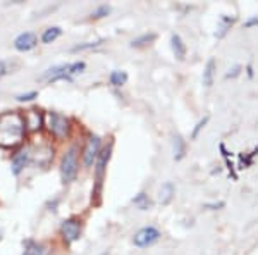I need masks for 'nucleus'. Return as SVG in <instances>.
<instances>
[{
  "mask_svg": "<svg viewBox=\"0 0 258 255\" xmlns=\"http://www.w3.org/2000/svg\"><path fill=\"white\" fill-rule=\"evenodd\" d=\"M26 133L24 118L19 112H4L0 116V147L14 148L21 145Z\"/></svg>",
  "mask_w": 258,
  "mask_h": 255,
  "instance_id": "obj_1",
  "label": "nucleus"
},
{
  "mask_svg": "<svg viewBox=\"0 0 258 255\" xmlns=\"http://www.w3.org/2000/svg\"><path fill=\"white\" fill-rule=\"evenodd\" d=\"M78 156H80V147L73 145L68 152L62 157V164H60V176L64 185L73 183L78 176Z\"/></svg>",
  "mask_w": 258,
  "mask_h": 255,
  "instance_id": "obj_2",
  "label": "nucleus"
},
{
  "mask_svg": "<svg viewBox=\"0 0 258 255\" xmlns=\"http://www.w3.org/2000/svg\"><path fill=\"white\" fill-rule=\"evenodd\" d=\"M110 156H112V143L107 145L105 148L100 150L98 157H97V162H95V190H93V195L98 198V203H100V195H102V186H103V178H105V171H107V164L110 161Z\"/></svg>",
  "mask_w": 258,
  "mask_h": 255,
  "instance_id": "obj_3",
  "label": "nucleus"
},
{
  "mask_svg": "<svg viewBox=\"0 0 258 255\" xmlns=\"http://www.w3.org/2000/svg\"><path fill=\"white\" fill-rule=\"evenodd\" d=\"M47 128L57 140H66L71 133V123L66 116L59 112H48L47 114Z\"/></svg>",
  "mask_w": 258,
  "mask_h": 255,
  "instance_id": "obj_4",
  "label": "nucleus"
},
{
  "mask_svg": "<svg viewBox=\"0 0 258 255\" xmlns=\"http://www.w3.org/2000/svg\"><path fill=\"white\" fill-rule=\"evenodd\" d=\"M160 231L155 228V226H145L141 228L135 236H133V243H135L138 248H147V246H152L153 243L160 240Z\"/></svg>",
  "mask_w": 258,
  "mask_h": 255,
  "instance_id": "obj_5",
  "label": "nucleus"
},
{
  "mask_svg": "<svg viewBox=\"0 0 258 255\" xmlns=\"http://www.w3.org/2000/svg\"><path fill=\"white\" fill-rule=\"evenodd\" d=\"M60 233H62V238L68 245L74 243L81 238V223L80 219L76 217H69V219H64L60 224Z\"/></svg>",
  "mask_w": 258,
  "mask_h": 255,
  "instance_id": "obj_6",
  "label": "nucleus"
},
{
  "mask_svg": "<svg viewBox=\"0 0 258 255\" xmlns=\"http://www.w3.org/2000/svg\"><path fill=\"white\" fill-rule=\"evenodd\" d=\"M100 145H102V140L97 135H90L88 140H86V145L83 148V162H85L86 167L95 166L97 162V157L100 154Z\"/></svg>",
  "mask_w": 258,
  "mask_h": 255,
  "instance_id": "obj_7",
  "label": "nucleus"
},
{
  "mask_svg": "<svg viewBox=\"0 0 258 255\" xmlns=\"http://www.w3.org/2000/svg\"><path fill=\"white\" fill-rule=\"evenodd\" d=\"M23 118H24L26 131H40V129L43 128L45 116H43V112L38 111V109H30V111H26Z\"/></svg>",
  "mask_w": 258,
  "mask_h": 255,
  "instance_id": "obj_8",
  "label": "nucleus"
},
{
  "mask_svg": "<svg viewBox=\"0 0 258 255\" xmlns=\"http://www.w3.org/2000/svg\"><path fill=\"white\" fill-rule=\"evenodd\" d=\"M38 45V36L31 31H24L21 33L18 38L14 40V48L19 50V52H28V50H33Z\"/></svg>",
  "mask_w": 258,
  "mask_h": 255,
  "instance_id": "obj_9",
  "label": "nucleus"
},
{
  "mask_svg": "<svg viewBox=\"0 0 258 255\" xmlns=\"http://www.w3.org/2000/svg\"><path fill=\"white\" fill-rule=\"evenodd\" d=\"M30 156H31L30 150L24 148V150H21V152H18L14 157H12V174H14V176H19L21 171L26 167L28 161H30Z\"/></svg>",
  "mask_w": 258,
  "mask_h": 255,
  "instance_id": "obj_10",
  "label": "nucleus"
},
{
  "mask_svg": "<svg viewBox=\"0 0 258 255\" xmlns=\"http://www.w3.org/2000/svg\"><path fill=\"white\" fill-rule=\"evenodd\" d=\"M174 195H176V186L172 181H165L159 190V202L162 206H169L172 202Z\"/></svg>",
  "mask_w": 258,
  "mask_h": 255,
  "instance_id": "obj_11",
  "label": "nucleus"
},
{
  "mask_svg": "<svg viewBox=\"0 0 258 255\" xmlns=\"http://www.w3.org/2000/svg\"><path fill=\"white\" fill-rule=\"evenodd\" d=\"M170 48H172L174 57H176L177 61H184V57H186V45H184V41H182L181 36L176 35V33L170 36Z\"/></svg>",
  "mask_w": 258,
  "mask_h": 255,
  "instance_id": "obj_12",
  "label": "nucleus"
},
{
  "mask_svg": "<svg viewBox=\"0 0 258 255\" xmlns=\"http://www.w3.org/2000/svg\"><path fill=\"white\" fill-rule=\"evenodd\" d=\"M215 71H217V62H215L214 57H210V59L207 61L205 69H203V85H205L207 88H210V86L214 85Z\"/></svg>",
  "mask_w": 258,
  "mask_h": 255,
  "instance_id": "obj_13",
  "label": "nucleus"
},
{
  "mask_svg": "<svg viewBox=\"0 0 258 255\" xmlns=\"http://www.w3.org/2000/svg\"><path fill=\"white\" fill-rule=\"evenodd\" d=\"M172 154H174V161H181L186 156V143L182 140V136L177 135V133L172 135Z\"/></svg>",
  "mask_w": 258,
  "mask_h": 255,
  "instance_id": "obj_14",
  "label": "nucleus"
},
{
  "mask_svg": "<svg viewBox=\"0 0 258 255\" xmlns=\"http://www.w3.org/2000/svg\"><path fill=\"white\" fill-rule=\"evenodd\" d=\"M236 23V18H229V16H220V24H219V31L215 33L217 38H224L226 33L231 30L232 24Z\"/></svg>",
  "mask_w": 258,
  "mask_h": 255,
  "instance_id": "obj_15",
  "label": "nucleus"
},
{
  "mask_svg": "<svg viewBox=\"0 0 258 255\" xmlns=\"http://www.w3.org/2000/svg\"><path fill=\"white\" fill-rule=\"evenodd\" d=\"M157 40L155 33H145V35H140L138 38H135L131 41V47L133 48H141V47H147V45L153 43Z\"/></svg>",
  "mask_w": 258,
  "mask_h": 255,
  "instance_id": "obj_16",
  "label": "nucleus"
},
{
  "mask_svg": "<svg viewBox=\"0 0 258 255\" xmlns=\"http://www.w3.org/2000/svg\"><path fill=\"white\" fill-rule=\"evenodd\" d=\"M109 79H110L112 86L120 88V86H124L127 83V73H126V71H112Z\"/></svg>",
  "mask_w": 258,
  "mask_h": 255,
  "instance_id": "obj_17",
  "label": "nucleus"
},
{
  "mask_svg": "<svg viewBox=\"0 0 258 255\" xmlns=\"http://www.w3.org/2000/svg\"><path fill=\"white\" fill-rule=\"evenodd\" d=\"M23 255H47V246L35 241H26V250Z\"/></svg>",
  "mask_w": 258,
  "mask_h": 255,
  "instance_id": "obj_18",
  "label": "nucleus"
},
{
  "mask_svg": "<svg viewBox=\"0 0 258 255\" xmlns=\"http://www.w3.org/2000/svg\"><path fill=\"white\" fill-rule=\"evenodd\" d=\"M60 35H62V30L59 26L47 28V30L43 31V35H41V41H43V43H52V41H55Z\"/></svg>",
  "mask_w": 258,
  "mask_h": 255,
  "instance_id": "obj_19",
  "label": "nucleus"
},
{
  "mask_svg": "<svg viewBox=\"0 0 258 255\" xmlns=\"http://www.w3.org/2000/svg\"><path fill=\"white\" fill-rule=\"evenodd\" d=\"M133 203H135L136 207L140 209V211H148L150 207H152V200L148 198V195L145 193V191H141L133 198Z\"/></svg>",
  "mask_w": 258,
  "mask_h": 255,
  "instance_id": "obj_20",
  "label": "nucleus"
},
{
  "mask_svg": "<svg viewBox=\"0 0 258 255\" xmlns=\"http://www.w3.org/2000/svg\"><path fill=\"white\" fill-rule=\"evenodd\" d=\"M86 69V64L83 61H78V62H74V64H69V69H68V74L71 78L73 76H76V74H81L83 71Z\"/></svg>",
  "mask_w": 258,
  "mask_h": 255,
  "instance_id": "obj_21",
  "label": "nucleus"
},
{
  "mask_svg": "<svg viewBox=\"0 0 258 255\" xmlns=\"http://www.w3.org/2000/svg\"><path fill=\"white\" fill-rule=\"evenodd\" d=\"M103 43V40H98V41H86V43H80L76 47H73V52H83V50H91V48H97L100 45Z\"/></svg>",
  "mask_w": 258,
  "mask_h": 255,
  "instance_id": "obj_22",
  "label": "nucleus"
},
{
  "mask_svg": "<svg viewBox=\"0 0 258 255\" xmlns=\"http://www.w3.org/2000/svg\"><path fill=\"white\" fill-rule=\"evenodd\" d=\"M109 12H110V6H98L97 9H95L93 12H91V19H102V18H105V16H109Z\"/></svg>",
  "mask_w": 258,
  "mask_h": 255,
  "instance_id": "obj_23",
  "label": "nucleus"
},
{
  "mask_svg": "<svg viewBox=\"0 0 258 255\" xmlns=\"http://www.w3.org/2000/svg\"><path fill=\"white\" fill-rule=\"evenodd\" d=\"M209 121H210L209 116H205L203 119H200V121H198L197 126H195V129H193V133H191V140H197L198 135H200V131H202V129L207 126V123H209Z\"/></svg>",
  "mask_w": 258,
  "mask_h": 255,
  "instance_id": "obj_24",
  "label": "nucleus"
},
{
  "mask_svg": "<svg viewBox=\"0 0 258 255\" xmlns=\"http://www.w3.org/2000/svg\"><path fill=\"white\" fill-rule=\"evenodd\" d=\"M36 97H38V93H36V91H30V93L18 95L16 100H18V102H30V100H35Z\"/></svg>",
  "mask_w": 258,
  "mask_h": 255,
  "instance_id": "obj_25",
  "label": "nucleus"
},
{
  "mask_svg": "<svg viewBox=\"0 0 258 255\" xmlns=\"http://www.w3.org/2000/svg\"><path fill=\"white\" fill-rule=\"evenodd\" d=\"M241 74V66H234V68L229 69V73H226V78H238Z\"/></svg>",
  "mask_w": 258,
  "mask_h": 255,
  "instance_id": "obj_26",
  "label": "nucleus"
},
{
  "mask_svg": "<svg viewBox=\"0 0 258 255\" xmlns=\"http://www.w3.org/2000/svg\"><path fill=\"white\" fill-rule=\"evenodd\" d=\"M243 26L246 28V30H249V28H253V26H258V16H253V18L246 19Z\"/></svg>",
  "mask_w": 258,
  "mask_h": 255,
  "instance_id": "obj_27",
  "label": "nucleus"
},
{
  "mask_svg": "<svg viewBox=\"0 0 258 255\" xmlns=\"http://www.w3.org/2000/svg\"><path fill=\"white\" fill-rule=\"evenodd\" d=\"M207 209H210V211H217V209H222L226 207V202H219V203H205Z\"/></svg>",
  "mask_w": 258,
  "mask_h": 255,
  "instance_id": "obj_28",
  "label": "nucleus"
},
{
  "mask_svg": "<svg viewBox=\"0 0 258 255\" xmlns=\"http://www.w3.org/2000/svg\"><path fill=\"white\" fill-rule=\"evenodd\" d=\"M246 71H248V76H249V78H253V68H251V66H248Z\"/></svg>",
  "mask_w": 258,
  "mask_h": 255,
  "instance_id": "obj_29",
  "label": "nucleus"
},
{
  "mask_svg": "<svg viewBox=\"0 0 258 255\" xmlns=\"http://www.w3.org/2000/svg\"><path fill=\"white\" fill-rule=\"evenodd\" d=\"M0 241H2V229H0Z\"/></svg>",
  "mask_w": 258,
  "mask_h": 255,
  "instance_id": "obj_30",
  "label": "nucleus"
},
{
  "mask_svg": "<svg viewBox=\"0 0 258 255\" xmlns=\"http://www.w3.org/2000/svg\"><path fill=\"white\" fill-rule=\"evenodd\" d=\"M100 255H109V252H103V253H100Z\"/></svg>",
  "mask_w": 258,
  "mask_h": 255,
  "instance_id": "obj_31",
  "label": "nucleus"
}]
</instances>
